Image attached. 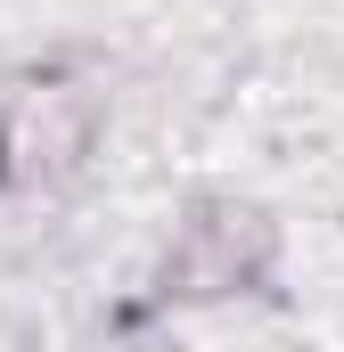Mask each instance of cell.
Here are the masks:
<instances>
[{
    "label": "cell",
    "mask_w": 344,
    "mask_h": 352,
    "mask_svg": "<svg viewBox=\"0 0 344 352\" xmlns=\"http://www.w3.org/2000/svg\"><path fill=\"white\" fill-rule=\"evenodd\" d=\"M90 123H98V107H90V90L66 82V74H25V82H8L0 90V180H17V188L66 180L83 164V148H90Z\"/></svg>",
    "instance_id": "obj_1"
}]
</instances>
